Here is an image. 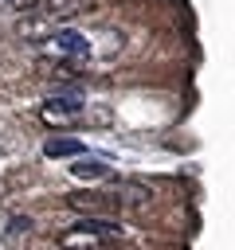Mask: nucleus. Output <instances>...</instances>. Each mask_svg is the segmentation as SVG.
I'll return each mask as SVG.
<instances>
[{"label": "nucleus", "instance_id": "f257e3e1", "mask_svg": "<svg viewBox=\"0 0 235 250\" xmlns=\"http://www.w3.org/2000/svg\"><path fill=\"white\" fill-rule=\"evenodd\" d=\"M94 8V0H35L27 20L20 23V35L27 39H43L47 31H55L63 20H74V16H86Z\"/></svg>", "mask_w": 235, "mask_h": 250}, {"label": "nucleus", "instance_id": "f03ea898", "mask_svg": "<svg viewBox=\"0 0 235 250\" xmlns=\"http://www.w3.org/2000/svg\"><path fill=\"white\" fill-rule=\"evenodd\" d=\"M121 234V227L118 223H106V219H78L70 230H63L59 234V246L63 250H106V242L110 238H118Z\"/></svg>", "mask_w": 235, "mask_h": 250}, {"label": "nucleus", "instance_id": "7ed1b4c3", "mask_svg": "<svg viewBox=\"0 0 235 250\" xmlns=\"http://www.w3.org/2000/svg\"><path fill=\"white\" fill-rule=\"evenodd\" d=\"M74 113H82V90L78 86H63L43 102V121H63Z\"/></svg>", "mask_w": 235, "mask_h": 250}, {"label": "nucleus", "instance_id": "20e7f679", "mask_svg": "<svg viewBox=\"0 0 235 250\" xmlns=\"http://www.w3.org/2000/svg\"><path fill=\"white\" fill-rule=\"evenodd\" d=\"M67 207H70V211H86V215L94 219V215L114 211V207H118V199H114V195H106L102 188H78V191H70V195H67Z\"/></svg>", "mask_w": 235, "mask_h": 250}, {"label": "nucleus", "instance_id": "39448f33", "mask_svg": "<svg viewBox=\"0 0 235 250\" xmlns=\"http://www.w3.org/2000/svg\"><path fill=\"white\" fill-rule=\"evenodd\" d=\"M43 39H47V47H51L55 55H70V59H86V55H90V43H86L78 31H63V27H55V31H47Z\"/></svg>", "mask_w": 235, "mask_h": 250}, {"label": "nucleus", "instance_id": "423d86ee", "mask_svg": "<svg viewBox=\"0 0 235 250\" xmlns=\"http://www.w3.org/2000/svg\"><path fill=\"white\" fill-rule=\"evenodd\" d=\"M86 152V145L78 141V137H51L47 145H43V156H51V160H63V156H82Z\"/></svg>", "mask_w": 235, "mask_h": 250}, {"label": "nucleus", "instance_id": "0eeeda50", "mask_svg": "<svg viewBox=\"0 0 235 250\" xmlns=\"http://www.w3.org/2000/svg\"><path fill=\"white\" fill-rule=\"evenodd\" d=\"M70 172H74V180H110L114 176V168L106 160H74Z\"/></svg>", "mask_w": 235, "mask_h": 250}, {"label": "nucleus", "instance_id": "6e6552de", "mask_svg": "<svg viewBox=\"0 0 235 250\" xmlns=\"http://www.w3.org/2000/svg\"><path fill=\"white\" fill-rule=\"evenodd\" d=\"M8 4H12V8H31L35 0H8Z\"/></svg>", "mask_w": 235, "mask_h": 250}]
</instances>
